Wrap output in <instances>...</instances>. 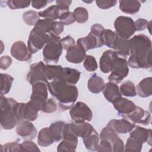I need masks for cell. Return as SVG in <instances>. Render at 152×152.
I'll return each instance as SVG.
<instances>
[{
	"instance_id": "cell-35",
	"label": "cell",
	"mask_w": 152,
	"mask_h": 152,
	"mask_svg": "<svg viewBox=\"0 0 152 152\" xmlns=\"http://www.w3.org/2000/svg\"><path fill=\"white\" fill-rule=\"evenodd\" d=\"M119 136L117 133L111 128L106 126L103 128L101 131L100 134V140H106L110 142L112 146V145L118 140Z\"/></svg>"
},
{
	"instance_id": "cell-17",
	"label": "cell",
	"mask_w": 152,
	"mask_h": 152,
	"mask_svg": "<svg viewBox=\"0 0 152 152\" xmlns=\"http://www.w3.org/2000/svg\"><path fill=\"white\" fill-rule=\"evenodd\" d=\"M118 56L116 52L112 50L104 51L99 60V66L103 73H109L112 71L115 58Z\"/></svg>"
},
{
	"instance_id": "cell-5",
	"label": "cell",
	"mask_w": 152,
	"mask_h": 152,
	"mask_svg": "<svg viewBox=\"0 0 152 152\" xmlns=\"http://www.w3.org/2000/svg\"><path fill=\"white\" fill-rule=\"evenodd\" d=\"M114 27L118 36L124 39H129L136 31L134 20L129 17L119 16L114 22Z\"/></svg>"
},
{
	"instance_id": "cell-2",
	"label": "cell",
	"mask_w": 152,
	"mask_h": 152,
	"mask_svg": "<svg viewBox=\"0 0 152 152\" xmlns=\"http://www.w3.org/2000/svg\"><path fill=\"white\" fill-rule=\"evenodd\" d=\"M47 86L51 95L58 101L62 110L71 109L78 98L77 87L74 85L67 84L62 80L50 81Z\"/></svg>"
},
{
	"instance_id": "cell-42",
	"label": "cell",
	"mask_w": 152,
	"mask_h": 152,
	"mask_svg": "<svg viewBox=\"0 0 152 152\" xmlns=\"http://www.w3.org/2000/svg\"><path fill=\"white\" fill-rule=\"evenodd\" d=\"M83 66L84 68L89 71L93 72L95 71L98 67V65L95 58L91 55H86L83 63Z\"/></svg>"
},
{
	"instance_id": "cell-11",
	"label": "cell",
	"mask_w": 152,
	"mask_h": 152,
	"mask_svg": "<svg viewBox=\"0 0 152 152\" xmlns=\"http://www.w3.org/2000/svg\"><path fill=\"white\" fill-rule=\"evenodd\" d=\"M38 110L30 102L27 103H18L17 112L20 121H35L38 116Z\"/></svg>"
},
{
	"instance_id": "cell-48",
	"label": "cell",
	"mask_w": 152,
	"mask_h": 152,
	"mask_svg": "<svg viewBox=\"0 0 152 152\" xmlns=\"http://www.w3.org/2000/svg\"><path fill=\"white\" fill-rule=\"evenodd\" d=\"M97 6L101 9L107 10L112 7H114L116 3V0H97L96 1Z\"/></svg>"
},
{
	"instance_id": "cell-10",
	"label": "cell",
	"mask_w": 152,
	"mask_h": 152,
	"mask_svg": "<svg viewBox=\"0 0 152 152\" xmlns=\"http://www.w3.org/2000/svg\"><path fill=\"white\" fill-rule=\"evenodd\" d=\"M45 65L42 61L31 64L27 75V81L31 85L37 82H43L48 86L49 81L45 75Z\"/></svg>"
},
{
	"instance_id": "cell-47",
	"label": "cell",
	"mask_w": 152,
	"mask_h": 152,
	"mask_svg": "<svg viewBox=\"0 0 152 152\" xmlns=\"http://www.w3.org/2000/svg\"><path fill=\"white\" fill-rule=\"evenodd\" d=\"M22 151H40L37 145L31 140H26L21 143Z\"/></svg>"
},
{
	"instance_id": "cell-38",
	"label": "cell",
	"mask_w": 152,
	"mask_h": 152,
	"mask_svg": "<svg viewBox=\"0 0 152 152\" xmlns=\"http://www.w3.org/2000/svg\"><path fill=\"white\" fill-rule=\"evenodd\" d=\"M62 139L77 146L78 137L76 136L72 132L70 126V123H66L65 125Z\"/></svg>"
},
{
	"instance_id": "cell-27",
	"label": "cell",
	"mask_w": 152,
	"mask_h": 152,
	"mask_svg": "<svg viewBox=\"0 0 152 152\" xmlns=\"http://www.w3.org/2000/svg\"><path fill=\"white\" fill-rule=\"evenodd\" d=\"M113 49L119 57L126 59L129 55V39H124L118 37Z\"/></svg>"
},
{
	"instance_id": "cell-45",
	"label": "cell",
	"mask_w": 152,
	"mask_h": 152,
	"mask_svg": "<svg viewBox=\"0 0 152 152\" xmlns=\"http://www.w3.org/2000/svg\"><path fill=\"white\" fill-rule=\"evenodd\" d=\"M4 150L5 152H17L22 151V145L21 143H18L17 142H7L3 145Z\"/></svg>"
},
{
	"instance_id": "cell-13",
	"label": "cell",
	"mask_w": 152,
	"mask_h": 152,
	"mask_svg": "<svg viewBox=\"0 0 152 152\" xmlns=\"http://www.w3.org/2000/svg\"><path fill=\"white\" fill-rule=\"evenodd\" d=\"M10 52L12 56L20 61H28L32 56L28 47L21 40L16 41L12 44Z\"/></svg>"
},
{
	"instance_id": "cell-55",
	"label": "cell",
	"mask_w": 152,
	"mask_h": 152,
	"mask_svg": "<svg viewBox=\"0 0 152 152\" xmlns=\"http://www.w3.org/2000/svg\"><path fill=\"white\" fill-rule=\"evenodd\" d=\"M112 151L122 152L125 150V145L123 141L119 138L118 140L112 145Z\"/></svg>"
},
{
	"instance_id": "cell-41",
	"label": "cell",
	"mask_w": 152,
	"mask_h": 152,
	"mask_svg": "<svg viewBox=\"0 0 152 152\" xmlns=\"http://www.w3.org/2000/svg\"><path fill=\"white\" fill-rule=\"evenodd\" d=\"M31 1L24 0H9L7 1L8 7L11 10L25 8L30 6Z\"/></svg>"
},
{
	"instance_id": "cell-22",
	"label": "cell",
	"mask_w": 152,
	"mask_h": 152,
	"mask_svg": "<svg viewBox=\"0 0 152 152\" xmlns=\"http://www.w3.org/2000/svg\"><path fill=\"white\" fill-rule=\"evenodd\" d=\"M81 72L78 69L68 67L63 68L62 75L61 80L67 84L75 85L80 80Z\"/></svg>"
},
{
	"instance_id": "cell-53",
	"label": "cell",
	"mask_w": 152,
	"mask_h": 152,
	"mask_svg": "<svg viewBox=\"0 0 152 152\" xmlns=\"http://www.w3.org/2000/svg\"><path fill=\"white\" fill-rule=\"evenodd\" d=\"M12 59L8 55L2 56L0 58V68L1 69L5 70L8 68L12 64Z\"/></svg>"
},
{
	"instance_id": "cell-4",
	"label": "cell",
	"mask_w": 152,
	"mask_h": 152,
	"mask_svg": "<svg viewBox=\"0 0 152 152\" xmlns=\"http://www.w3.org/2000/svg\"><path fill=\"white\" fill-rule=\"evenodd\" d=\"M49 37L43 50V60L47 64L52 62L56 64L62 53L61 39L59 36L49 34Z\"/></svg>"
},
{
	"instance_id": "cell-21",
	"label": "cell",
	"mask_w": 152,
	"mask_h": 152,
	"mask_svg": "<svg viewBox=\"0 0 152 152\" xmlns=\"http://www.w3.org/2000/svg\"><path fill=\"white\" fill-rule=\"evenodd\" d=\"M70 126L74 134L78 137L82 138L91 134L95 129L90 124L87 122H74L70 123Z\"/></svg>"
},
{
	"instance_id": "cell-24",
	"label": "cell",
	"mask_w": 152,
	"mask_h": 152,
	"mask_svg": "<svg viewBox=\"0 0 152 152\" xmlns=\"http://www.w3.org/2000/svg\"><path fill=\"white\" fill-rule=\"evenodd\" d=\"M102 91L105 99L110 103L116 98L122 96L118 86L112 82L107 83Z\"/></svg>"
},
{
	"instance_id": "cell-51",
	"label": "cell",
	"mask_w": 152,
	"mask_h": 152,
	"mask_svg": "<svg viewBox=\"0 0 152 152\" xmlns=\"http://www.w3.org/2000/svg\"><path fill=\"white\" fill-rule=\"evenodd\" d=\"M97 151H112V147L110 142L106 140H100Z\"/></svg>"
},
{
	"instance_id": "cell-1",
	"label": "cell",
	"mask_w": 152,
	"mask_h": 152,
	"mask_svg": "<svg viewBox=\"0 0 152 152\" xmlns=\"http://www.w3.org/2000/svg\"><path fill=\"white\" fill-rule=\"evenodd\" d=\"M129 58L128 65L133 68L148 69L151 67V41L142 34L129 39Z\"/></svg>"
},
{
	"instance_id": "cell-50",
	"label": "cell",
	"mask_w": 152,
	"mask_h": 152,
	"mask_svg": "<svg viewBox=\"0 0 152 152\" xmlns=\"http://www.w3.org/2000/svg\"><path fill=\"white\" fill-rule=\"evenodd\" d=\"M64 25L59 21H54L51 31L50 34L59 36L61 33L64 31Z\"/></svg>"
},
{
	"instance_id": "cell-8",
	"label": "cell",
	"mask_w": 152,
	"mask_h": 152,
	"mask_svg": "<svg viewBox=\"0 0 152 152\" xmlns=\"http://www.w3.org/2000/svg\"><path fill=\"white\" fill-rule=\"evenodd\" d=\"M129 73V68L126 59L119 57L115 58L110 74L108 77L109 82L119 84Z\"/></svg>"
},
{
	"instance_id": "cell-20",
	"label": "cell",
	"mask_w": 152,
	"mask_h": 152,
	"mask_svg": "<svg viewBox=\"0 0 152 152\" xmlns=\"http://www.w3.org/2000/svg\"><path fill=\"white\" fill-rule=\"evenodd\" d=\"M129 137L134 138L141 143L147 142L151 145V129H147L140 126H135L130 132Z\"/></svg>"
},
{
	"instance_id": "cell-57",
	"label": "cell",
	"mask_w": 152,
	"mask_h": 152,
	"mask_svg": "<svg viewBox=\"0 0 152 152\" xmlns=\"http://www.w3.org/2000/svg\"><path fill=\"white\" fill-rule=\"evenodd\" d=\"M147 28L148 29L149 32H150V33L151 34V31H150V29H151V21L148 22V26H147Z\"/></svg>"
},
{
	"instance_id": "cell-12",
	"label": "cell",
	"mask_w": 152,
	"mask_h": 152,
	"mask_svg": "<svg viewBox=\"0 0 152 152\" xmlns=\"http://www.w3.org/2000/svg\"><path fill=\"white\" fill-rule=\"evenodd\" d=\"M123 116L134 124H140L144 125H148L151 118V114L148 111L137 106L133 112Z\"/></svg>"
},
{
	"instance_id": "cell-19",
	"label": "cell",
	"mask_w": 152,
	"mask_h": 152,
	"mask_svg": "<svg viewBox=\"0 0 152 152\" xmlns=\"http://www.w3.org/2000/svg\"><path fill=\"white\" fill-rule=\"evenodd\" d=\"M86 56V51L78 44L66 50V59L72 64H80L83 62Z\"/></svg>"
},
{
	"instance_id": "cell-3",
	"label": "cell",
	"mask_w": 152,
	"mask_h": 152,
	"mask_svg": "<svg viewBox=\"0 0 152 152\" xmlns=\"http://www.w3.org/2000/svg\"><path fill=\"white\" fill-rule=\"evenodd\" d=\"M17 104L15 99L1 96L0 120L1 126L4 129H11L21 121L17 112Z\"/></svg>"
},
{
	"instance_id": "cell-28",
	"label": "cell",
	"mask_w": 152,
	"mask_h": 152,
	"mask_svg": "<svg viewBox=\"0 0 152 152\" xmlns=\"http://www.w3.org/2000/svg\"><path fill=\"white\" fill-rule=\"evenodd\" d=\"M63 67L61 65H46L45 75L49 82L61 80L62 75Z\"/></svg>"
},
{
	"instance_id": "cell-23",
	"label": "cell",
	"mask_w": 152,
	"mask_h": 152,
	"mask_svg": "<svg viewBox=\"0 0 152 152\" xmlns=\"http://www.w3.org/2000/svg\"><path fill=\"white\" fill-rule=\"evenodd\" d=\"M137 93L142 98L151 96L152 94V78L151 77L142 79L137 86Z\"/></svg>"
},
{
	"instance_id": "cell-14",
	"label": "cell",
	"mask_w": 152,
	"mask_h": 152,
	"mask_svg": "<svg viewBox=\"0 0 152 152\" xmlns=\"http://www.w3.org/2000/svg\"><path fill=\"white\" fill-rule=\"evenodd\" d=\"M17 134L26 140L34 139L37 135V129L31 121L27 120L21 121L16 128Z\"/></svg>"
},
{
	"instance_id": "cell-39",
	"label": "cell",
	"mask_w": 152,
	"mask_h": 152,
	"mask_svg": "<svg viewBox=\"0 0 152 152\" xmlns=\"http://www.w3.org/2000/svg\"><path fill=\"white\" fill-rule=\"evenodd\" d=\"M39 12L33 10L26 11L23 15L24 21L29 26H34L39 20Z\"/></svg>"
},
{
	"instance_id": "cell-58",
	"label": "cell",
	"mask_w": 152,
	"mask_h": 152,
	"mask_svg": "<svg viewBox=\"0 0 152 152\" xmlns=\"http://www.w3.org/2000/svg\"><path fill=\"white\" fill-rule=\"evenodd\" d=\"M83 2H84L86 3H91L93 1H83Z\"/></svg>"
},
{
	"instance_id": "cell-56",
	"label": "cell",
	"mask_w": 152,
	"mask_h": 152,
	"mask_svg": "<svg viewBox=\"0 0 152 152\" xmlns=\"http://www.w3.org/2000/svg\"><path fill=\"white\" fill-rule=\"evenodd\" d=\"M52 2V1H47V0H33L31 1V6L32 7L36 9H41L44 8L47 4Z\"/></svg>"
},
{
	"instance_id": "cell-29",
	"label": "cell",
	"mask_w": 152,
	"mask_h": 152,
	"mask_svg": "<svg viewBox=\"0 0 152 152\" xmlns=\"http://www.w3.org/2000/svg\"><path fill=\"white\" fill-rule=\"evenodd\" d=\"M66 123L64 121H56L52 123L49 127L50 134L54 142H58L63 138L64 129Z\"/></svg>"
},
{
	"instance_id": "cell-16",
	"label": "cell",
	"mask_w": 152,
	"mask_h": 152,
	"mask_svg": "<svg viewBox=\"0 0 152 152\" xmlns=\"http://www.w3.org/2000/svg\"><path fill=\"white\" fill-rule=\"evenodd\" d=\"M107 126L112 128L117 134H127L130 132L134 128L135 124L124 118L120 119H112L108 122Z\"/></svg>"
},
{
	"instance_id": "cell-31",
	"label": "cell",
	"mask_w": 152,
	"mask_h": 152,
	"mask_svg": "<svg viewBox=\"0 0 152 152\" xmlns=\"http://www.w3.org/2000/svg\"><path fill=\"white\" fill-rule=\"evenodd\" d=\"M118 37L116 32L109 29H104L101 35L103 45L112 49H113Z\"/></svg>"
},
{
	"instance_id": "cell-9",
	"label": "cell",
	"mask_w": 152,
	"mask_h": 152,
	"mask_svg": "<svg viewBox=\"0 0 152 152\" xmlns=\"http://www.w3.org/2000/svg\"><path fill=\"white\" fill-rule=\"evenodd\" d=\"M69 115L75 122H90L93 118V113L88 106L84 102H78L69 110Z\"/></svg>"
},
{
	"instance_id": "cell-15",
	"label": "cell",
	"mask_w": 152,
	"mask_h": 152,
	"mask_svg": "<svg viewBox=\"0 0 152 152\" xmlns=\"http://www.w3.org/2000/svg\"><path fill=\"white\" fill-rule=\"evenodd\" d=\"M112 104L118 113L123 116L133 112L137 106L133 102L122 97V96L115 99L113 101Z\"/></svg>"
},
{
	"instance_id": "cell-43",
	"label": "cell",
	"mask_w": 152,
	"mask_h": 152,
	"mask_svg": "<svg viewBox=\"0 0 152 152\" xmlns=\"http://www.w3.org/2000/svg\"><path fill=\"white\" fill-rule=\"evenodd\" d=\"M77 145L71 142L63 140L57 147V151H75L77 148Z\"/></svg>"
},
{
	"instance_id": "cell-49",
	"label": "cell",
	"mask_w": 152,
	"mask_h": 152,
	"mask_svg": "<svg viewBox=\"0 0 152 152\" xmlns=\"http://www.w3.org/2000/svg\"><path fill=\"white\" fill-rule=\"evenodd\" d=\"M61 45L62 48L66 50L75 45V40L70 36L64 37L61 39Z\"/></svg>"
},
{
	"instance_id": "cell-44",
	"label": "cell",
	"mask_w": 152,
	"mask_h": 152,
	"mask_svg": "<svg viewBox=\"0 0 152 152\" xmlns=\"http://www.w3.org/2000/svg\"><path fill=\"white\" fill-rule=\"evenodd\" d=\"M59 19L64 25L66 26L72 24L75 21L73 12H71L69 11L62 13Z\"/></svg>"
},
{
	"instance_id": "cell-25",
	"label": "cell",
	"mask_w": 152,
	"mask_h": 152,
	"mask_svg": "<svg viewBox=\"0 0 152 152\" xmlns=\"http://www.w3.org/2000/svg\"><path fill=\"white\" fill-rule=\"evenodd\" d=\"M119 8L124 13L134 14L138 12L141 7V3L136 0H120Z\"/></svg>"
},
{
	"instance_id": "cell-33",
	"label": "cell",
	"mask_w": 152,
	"mask_h": 152,
	"mask_svg": "<svg viewBox=\"0 0 152 152\" xmlns=\"http://www.w3.org/2000/svg\"><path fill=\"white\" fill-rule=\"evenodd\" d=\"M119 91L122 95L126 97H135L137 94L134 84L129 80L124 81L121 85Z\"/></svg>"
},
{
	"instance_id": "cell-40",
	"label": "cell",
	"mask_w": 152,
	"mask_h": 152,
	"mask_svg": "<svg viewBox=\"0 0 152 152\" xmlns=\"http://www.w3.org/2000/svg\"><path fill=\"white\" fill-rule=\"evenodd\" d=\"M54 21V20L48 18L39 19L34 27L40 28L48 34H50Z\"/></svg>"
},
{
	"instance_id": "cell-7",
	"label": "cell",
	"mask_w": 152,
	"mask_h": 152,
	"mask_svg": "<svg viewBox=\"0 0 152 152\" xmlns=\"http://www.w3.org/2000/svg\"><path fill=\"white\" fill-rule=\"evenodd\" d=\"M48 86L43 82H37L32 85L30 102L38 111L42 110L48 100Z\"/></svg>"
},
{
	"instance_id": "cell-52",
	"label": "cell",
	"mask_w": 152,
	"mask_h": 152,
	"mask_svg": "<svg viewBox=\"0 0 152 152\" xmlns=\"http://www.w3.org/2000/svg\"><path fill=\"white\" fill-rule=\"evenodd\" d=\"M148 21L144 18H139L134 21V26L136 31H142L147 28Z\"/></svg>"
},
{
	"instance_id": "cell-34",
	"label": "cell",
	"mask_w": 152,
	"mask_h": 152,
	"mask_svg": "<svg viewBox=\"0 0 152 152\" xmlns=\"http://www.w3.org/2000/svg\"><path fill=\"white\" fill-rule=\"evenodd\" d=\"M14 78L8 74H1V96L7 94L12 86Z\"/></svg>"
},
{
	"instance_id": "cell-54",
	"label": "cell",
	"mask_w": 152,
	"mask_h": 152,
	"mask_svg": "<svg viewBox=\"0 0 152 152\" xmlns=\"http://www.w3.org/2000/svg\"><path fill=\"white\" fill-rule=\"evenodd\" d=\"M104 29L105 28H104V27L103 26H102L100 24L96 23V24H93L91 26L90 33H91L92 34H94L96 36L101 37V35Z\"/></svg>"
},
{
	"instance_id": "cell-36",
	"label": "cell",
	"mask_w": 152,
	"mask_h": 152,
	"mask_svg": "<svg viewBox=\"0 0 152 152\" xmlns=\"http://www.w3.org/2000/svg\"><path fill=\"white\" fill-rule=\"evenodd\" d=\"M142 143L129 137L126 142L125 146V151H137L140 152L141 151L142 147Z\"/></svg>"
},
{
	"instance_id": "cell-18",
	"label": "cell",
	"mask_w": 152,
	"mask_h": 152,
	"mask_svg": "<svg viewBox=\"0 0 152 152\" xmlns=\"http://www.w3.org/2000/svg\"><path fill=\"white\" fill-rule=\"evenodd\" d=\"M77 44L81 46L86 51L101 48L103 45L101 37L96 36L90 32L86 37L78 39L77 41Z\"/></svg>"
},
{
	"instance_id": "cell-26",
	"label": "cell",
	"mask_w": 152,
	"mask_h": 152,
	"mask_svg": "<svg viewBox=\"0 0 152 152\" xmlns=\"http://www.w3.org/2000/svg\"><path fill=\"white\" fill-rule=\"evenodd\" d=\"M105 83L104 80L96 74H93L88 79L87 87L88 90L94 94H97L103 91Z\"/></svg>"
},
{
	"instance_id": "cell-32",
	"label": "cell",
	"mask_w": 152,
	"mask_h": 152,
	"mask_svg": "<svg viewBox=\"0 0 152 152\" xmlns=\"http://www.w3.org/2000/svg\"><path fill=\"white\" fill-rule=\"evenodd\" d=\"M37 142L42 147H48L54 142L50 134L49 128L46 127L40 130L37 137Z\"/></svg>"
},
{
	"instance_id": "cell-37",
	"label": "cell",
	"mask_w": 152,
	"mask_h": 152,
	"mask_svg": "<svg viewBox=\"0 0 152 152\" xmlns=\"http://www.w3.org/2000/svg\"><path fill=\"white\" fill-rule=\"evenodd\" d=\"M75 20L78 23H84L88 19V12L84 7H77L73 11Z\"/></svg>"
},
{
	"instance_id": "cell-46",
	"label": "cell",
	"mask_w": 152,
	"mask_h": 152,
	"mask_svg": "<svg viewBox=\"0 0 152 152\" xmlns=\"http://www.w3.org/2000/svg\"><path fill=\"white\" fill-rule=\"evenodd\" d=\"M57 109V104L53 99L50 98L46 102L42 111L45 113H53Z\"/></svg>"
},
{
	"instance_id": "cell-6",
	"label": "cell",
	"mask_w": 152,
	"mask_h": 152,
	"mask_svg": "<svg viewBox=\"0 0 152 152\" xmlns=\"http://www.w3.org/2000/svg\"><path fill=\"white\" fill-rule=\"evenodd\" d=\"M49 34L40 28L34 27L31 30L27 40V47L33 54L40 50L47 43Z\"/></svg>"
},
{
	"instance_id": "cell-30",
	"label": "cell",
	"mask_w": 152,
	"mask_h": 152,
	"mask_svg": "<svg viewBox=\"0 0 152 152\" xmlns=\"http://www.w3.org/2000/svg\"><path fill=\"white\" fill-rule=\"evenodd\" d=\"M83 143L88 150L90 151H97L99 144V134L96 129L89 135L83 138Z\"/></svg>"
}]
</instances>
